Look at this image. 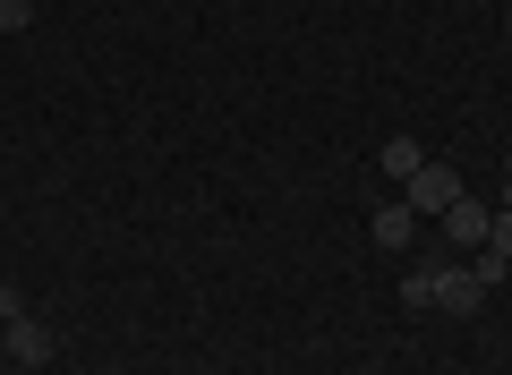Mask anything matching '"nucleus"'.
Here are the masks:
<instances>
[{"instance_id":"3","label":"nucleus","mask_w":512,"mask_h":375,"mask_svg":"<svg viewBox=\"0 0 512 375\" xmlns=\"http://www.w3.org/2000/svg\"><path fill=\"white\" fill-rule=\"evenodd\" d=\"M52 358H60V333H52V324H35V316L9 324V367H52Z\"/></svg>"},{"instance_id":"9","label":"nucleus","mask_w":512,"mask_h":375,"mask_svg":"<svg viewBox=\"0 0 512 375\" xmlns=\"http://www.w3.org/2000/svg\"><path fill=\"white\" fill-rule=\"evenodd\" d=\"M26 18H35V0H0V35H26Z\"/></svg>"},{"instance_id":"2","label":"nucleus","mask_w":512,"mask_h":375,"mask_svg":"<svg viewBox=\"0 0 512 375\" xmlns=\"http://www.w3.org/2000/svg\"><path fill=\"white\" fill-rule=\"evenodd\" d=\"M436 222H444V239H453L461 256H478V248H487V222H495V214H487L478 197H453V205H444Z\"/></svg>"},{"instance_id":"5","label":"nucleus","mask_w":512,"mask_h":375,"mask_svg":"<svg viewBox=\"0 0 512 375\" xmlns=\"http://www.w3.org/2000/svg\"><path fill=\"white\" fill-rule=\"evenodd\" d=\"M367 231H376V248H384V256H410V248H419V214H410L402 197L376 205V222H367Z\"/></svg>"},{"instance_id":"6","label":"nucleus","mask_w":512,"mask_h":375,"mask_svg":"<svg viewBox=\"0 0 512 375\" xmlns=\"http://www.w3.org/2000/svg\"><path fill=\"white\" fill-rule=\"evenodd\" d=\"M376 162H384V179L402 188V179H410V171L427 162V145H419V137H384V154H376Z\"/></svg>"},{"instance_id":"1","label":"nucleus","mask_w":512,"mask_h":375,"mask_svg":"<svg viewBox=\"0 0 512 375\" xmlns=\"http://www.w3.org/2000/svg\"><path fill=\"white\" fill-rule=\"evenodd\" d=\"M453 197H470V188H461V171H453V162H436V154L402 179V205H410V214H444Z\"/></svg>"},{"instance_id":"4","label":"nucleus","mask_w":512,"mask_h":375,"mask_svg":"<svg viewBox=\"0 0 512 375\" xmlns=\"http://www.w3.org/2000/svg\"><path fill=\"white\" fill-rule=\"evenodd\" d=\"M436 307L444 316H478V307H487V282H478L470 265H444L436 273Z\"/></svg>"},{"instance_id":"8","label":"nucleus","mask_w":512,"mask_h":375,"mask_svg":"<svg viewBox=\"0 0 512 375\" xmlns=\"http://www.w3.org/2000/svg\"><path fill=\"white\" fill-rule=\"evenodd\" d=\"M487 256H504V265H512V205L487 222Z\"/></svg>"},{"instance_id":"7","label":"nucleus","mask_w":512,"mask_h":375,"mask_svg":"<svg viewBox=\"0 0 512 375\" xmlns=\"http://www.w3.org/2000/svg\"><path fill=\"white\" fill-rule=\"evenodd\" d=\"M402 307H410V316L436 307V265H410V273H402Z\"/></svg>"},{"instance_id":"10","label":"nucleus","mask_w":512,"mask_h":375,"mask_svg":"<svg viewBox=\"0 0 512 375\" xmlns=\"http://www.w3.org/2000/svg\"><path fill=\"white\" fill-rule=\"evenodd\" d=\"M18 316H26V299H18L9 282H0V324H18Z\"/></svg>"},{"instance_id":"13","label":"nucleus","mask_w":512,"mask_h":375,"mask_svg":"<svg viewBox=\"0 0 512 375\" xmlns=\"http://www.w3.org/2000/svg\"><path fill=\"white\" fill-rule=\"evenodd\" d=\"M504 26H512V18H504Z\"/></svg>"},{"instance_id":"12","label":"nucleus","mask_w":512,"mask_h":375,"mask_svg":"<svg viewBox=\"0 0 512 375\" xmlns=\"http://www.w3.org/2000/svg\"><path fill=\"white\" fill-rule=\"evenodd\" d=\"M504 179H512V154H504Z\"/></svg>"},{"instance_id":"11","label":"nucleus","mask_w":512,"mask_h":375,"mask_svg":"<svg viewBox=\"0 0 512 375\" xmlns=\"http://www.w3.org/2000/svg\"><path fill=\"white\" fill-rule=\"evenodd\" d=\"M0 375H18V367H9V358H0Z\"/></svg>"}]
</instances>
